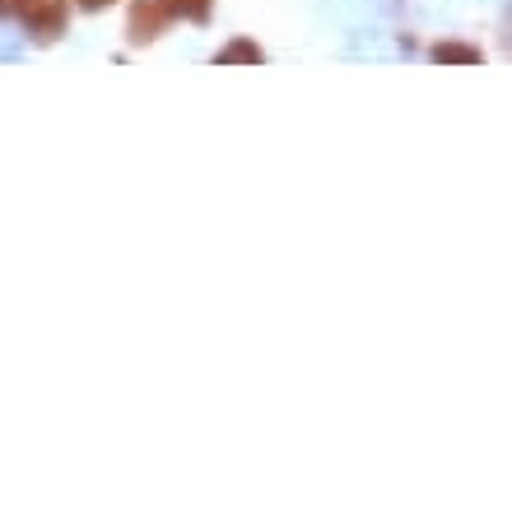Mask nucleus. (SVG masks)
I'll use <instances>...</instances> for the list:
<instances>
[{
	"instance_id": "nucleus-1",
	"label": "nucleus",
	"mask_w": 512,
	"mask_h": 507,
	"mask_svg": "<svg viewBox=\"0 0 512 507\" xmlns=\"http://www.w3.org/2000/svg\"><path fill=\"white\" fill-rule=\"evenodd\" d=\"M66 14L70 0H14V19L28 28V38L56 42L66 33Z\"/></svg>"
},
{
	"instance_id": "nucleus-6",
	"label": "nucleus",
	"mask_w": 512,
	"mask_h": 507,
	"mask_svg": "<svg viewBox=\"0 0 512 507\" xmlns=\"http://www.w3.org/2000/svg\"><path fill=\"white\" fill-rule=\"evenodd\" d=\"M75 10H84V14H103L108 5H117V0H70Z\"/></svg>"
},
{
	"instance_id": "nucleus-4",
	"label": "nucleus",
	"mask_w": 512,
	"mask_h": 507,
	"mask_svg": "<svg viewBox=\"0 0 512 507\" xmlns=\"http://www.w3.org/2000/svg\"><path fill=\"white\" fill-rule=\"evenodd\" d=\"M219 66H233V61H266V52L256 47V42H247V38H238V42H229L224 52L215 56Z\"/></svg>"
},
{
	"instance_id": "nucleus-7",
	"label": "nucleus",
	"mask_w": 512,
	"mask_h": 507,
	"mask_svg": "<svg viewBox=\"0 0 512 507\" xmlns=\"http://www.w3.org/2000/svg\"><path fill=\"white\" fill-rule=\"evenodd\" d=\"M14 14V0H0V19H10Z\"/></svg>"
},
{
	"instance_id": "nucleus-5",
	"label": "nucleus",
	"mask_w": 512,
	"mask_h": 507,
	"mask_svg": "<svg viewBox=\"0 0 512 507\" xmlns=\"http://www.w3.org/2000/svg\"><path fill=\"white\" fill-rule=\"evenodd\" d=\"M433 61H480V47H466V42H438L433 47Z\"/></svg>"
},
{
	"instance_id": "nucleus-2",
	"label": "nucleus",
	"mask_w": 512,
	"mask_h": 507,
	"mask_svg": "<svg viewBox=\"0 0 512 507\" xmlns=\"http://www.w3.org/2000/svg\"><path fill=\"white\" fill-rule=\"evenodd\" d=\"M173 24V14L163 0H131V14H126V33L131 42H154L163 38V28Z\"/></svg>"
},
{
	"instance_id": "nucleus-3",
	"label": "nucleus",
	"mask_w": 512,
	"mask_h": 507,
	"mask_svg": "<svg viewBox=\"0 0 512 507\" xmlns=\"http://www.w3.org/2000/svg\"><path fill=\"white\" fill-rule=\"evenodd\" d=\"M163 5L182 24H210V14H215V0H163Z\"/></svg>"
}]
</instances>
